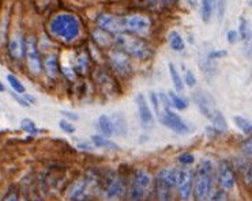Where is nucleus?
Returning a JSON list of instances; mask_svg holds the SVG:
<instances>
[{
  "mask_svg": "<svg viewBox=\"0 0 252 201\" xmlns=\"http://www.w3.org/2000/svg\"><path fill=\"white\" fill-rule=\"evenodd\" d=\"M49 33L63 42H72L81 34V21L74 14L59 12L49 21Z\"/></svg>",
  "mask_w": 252,
  "mask_h": 201,
  "instance_id": "f257e3e1",
  "label": "nucleus"
},
{
  "mask_svg": "<svg viewBox=\"0 0 252 201\" xmlns=\"http://www.w3.org/2000/svg\"><path fill=\"white\" fill-rule=\"evenodd\" d=\"M214 163L211 159H202L195 173L193 196L196 200H209L213 195Z\"/></svg>",
  "mask_w": 252,
  "mask_h": 201,
  "instance_id": "f03ea898",
  "label": "nucleus"
},
{
  "mask_svg": "<svg viewBox=\"0 0 252 201\" xmlns=\"http://www.w3.org/2000/svg\"><path fill=\"white\" fill-rule=\"evenodd\" d=\"M113 45L120 50H123L124 53H127L131 57H135V59L146 60L152 54L150 47L147 45L146 42L142 41L139 37L127 36L124 33L115 34Z\"/></svg>",
  "mask_w": 252,
  "mask_h": 201,
  "instance_id": "7ed1b4c3",
  "label": "nucleus"
},
{
  "mask_svg": "<svg viewBox=\"0 0 252 201\" xmlns=\"http://www.w3.org/2000/svg\"><path fill=\"white\" fill-rule=\"evenodd\" d=\"M177 170L176 167H166L157 174V196L161 200H169L172 197V189L177 182Z\"/></svg>",
  "mask_w": 252,
  "mask_h": 201,
  "instance_id": "20e7f679",
  "label": "nucleus"
},
{
  "mask_svg": "<svg viewBox=\"0 0 252 201\" xmlns=\"http://www.w3.org/2000/svg\"><path fill=\"white\" fill-rule=\"evenodd\" d=\"M124 29L136 37H146L152 31V21L146 15L134 14L124 18Z\"/></svg>",
  "mask_w": 252,
  "mask_h": 201,
  "instance_id": "39448f33",
  "label": "nucleus"
},
{
  "mask_svg": "<svg viewBox=\"0 0 252 201\" xmlns=\"http://www.w3.org/2000/svg\"><path fill=\"white\" fill-rule=\"evenodd\" d=\"M157 117L161 121V124L177 135H186L189 132V126H188L187 123L179 114L173 112L170 107H162Z\"/></svg>",
  "mask_w": 252,
  "mask_h": 201,
  "instance_id": "423d86ee",
  "label": "nucleus"
},
{
  "mask_svg": "<svg viewBox=\"0 0 252 201\" xmlns=\"http://www.w3.org/2000/svg\"><path fill=\"white\" fill-rule=\"evenodd\" d=\"M152 183V176L146 170H138L135 173L131 188H129V199L131 200H142L145 199L147 189Z\"/></svg>",
  "mask_w": 252,
  "mask_h": 201,
  "instance_id": "0eeeda50",
  "label": "nucleus"
},
{
  "mask_svg": "<svg viewBox=\"0 0 252 201\" xmlns=\"http://www.w3.org/2000/svg\"><path fill=\"white\" fill-rule=\"evenodd\" d=\"M25 56L28 61V67L33 74H40L42 71V61L38 53V47H37V40L34 37H28L25 40Z\"/></svg>",
  "mask_w": 252,
  "mask_h": 201,
  "instance_id": "6e6552de",
  "label": "nucleus"
},
{
  "mask_svg": "<svg viewBox=\"0 0 252 201\" xmlns=\"http://www.w3.org/2000/svg\"><path fill=\"white\" fill-rule=\"evenodd\" d=\"M192 172L187 167H182L177 170L176 188L183 200H188L192 193Z\"/></svg>",
  "mask_w": 252,
  "mask_h": 201,
  "instance_id": "1a4fd4ad",
  "label": "nucleus"
},
{
  "mask_svg": "<svg viewBox=\"0 0 252 201\" xmlns=\"http://www.w3.org/2000/svg\"><path fill=\"white\" fill-rule=\"evenodd\" d=\"M97 26L100 29L105 30L111 34H120V33H126L124 29V18H119L115 15H109V14H101L97 18Z\"/></svg>",
  "mask_w": 252,
  "mask_h": 201,
  "instance_id": "9d476101",
  "label": "nucleus"
},
{
  "mask_svg": "<svg viewBox=\"0 0 252 201\" xmlns=\"http://www.w3.org/2000/svg\"><path fill=\"white\" fill-rule=\"evenodd\" d=\"M109 61L112 68L120 75H127L131 72V61L128 59V54L124 53L120 49H113L109 52Z\"/></svg>",
  "mask_w": 252,
  "mask_h": 201,
  "instance_id": "9b49d317",
  "label": "nucleus"
},
{
  "mask_svg": "<svg viewBox=\"0 0 252 201\" xmlns=\"http://www.w3.org/2000/svg\"><path fill=\"white\" fill-rule=\"evenodd\" d=\"M192 98L195 100V105L198 106L199 112L205 116L206 119L210 120L213 117V114L218 110L216 105H214V100L209 94L203 93V91L195 93Z\"/></svg>",
  "mask_w": 252,
  "mask_h": 201,
  "instance_id": "f8f14e48",
  "label": "nucleus"
},
{
  "mask_svg": "<svg viewBox=\"0 0 252 201\" xmlns=\"http://www.w3.org/2000/svg\"><path fill=\"white\" fill-rule=\"evenodd\" d=\"M217 179L220 182V186L222 188L225 192L226 190H232L236 185L235 173L232 170V167L228 162H221L218 166L217 170Z\"/></svg>",
  "mask_w": 252,
  "mask_h": 201,
  "instance_id": "ddd939ff",
  "label": "nucleus"
},
{
  "mask_svg": "<svg viewBox=\"0 0 252 201\" xmlns=\"http://www.w3.org/2000/svg\"><path fill=\"white\" fill-rule=\"evenodd\" d=\"M136 102V107H138V114H139V119H141L142 126L143 128H152L154 125V116L149 103H147L146 98L143 94H138L135 98Z\"/></svg>",
  "mask_w": 252,
  "mask_h": 201,
  "instance_id": "4468645a",
  "label": "nucleus"
},
{
  "mask_svg": "<svg viewBox=\"0 0 252 201\" xmlns=\"http://www.w3.org/2000/svg\"><path fill=\"white\" fill-rule=\"evenodd\" d=\"M8 53L14 60H22L25 56V40L21 34L15 33L8 41Z\"/></svg>",
  "mask_w": 252,
  "mask_h": 201,
  "instance_id": "2eb2a0df",
  "label": "nucleus"
},
{
  "mask_svg": "<svg viewBox=\"0 0 252 201\" xmlns=\"http://www.w3.org/2000/svg\"><path fill=\"white\" fill-rule=\"evenodd\" d=\"M88 179L86 178H79L76 179L75 182L71 185V188L68 189V199L72 200H83L86 199V192H88Z\"/></svg>",
  "mask_w": 252,
  "mask_h": 201,
  "instance_id": "dca6fc26",
  "label": "nucleus"
},
{
  "mask_svg": "<svg viewBox=\"0 0 252 201\" xmlns=\"http://www.w3.org/2000/svg\"><path fill=\"white\" fill-rule=\"evenodd\" d=\"M126 193V186H124L122 178L113 177L108 183L105 192L106 199H119Z\"/></svg>",
  "mask_w": 252,
  "mask_h": 201,
  "instance_id": "f3484780",
  "label": "nucleus"
},
{
  "mask_svg": "<svg viewBox=\"0 0 252 201\" xmlns=\"http://www.w3.org/2000/svg\"><path fill=\"white\" fill-rule=\"evenodd\" d=\"M98 128H100L101 133L106 137H111L115 135V125H113V120L106 114H102L98 117Z\"/></svg>",
  "mask_w": 252,
  "mask_h": 201,
  "instance_id": "a211bd4d",
  "label": "nucleus"
},
{
  "mask_svg": "<svg viewBox=\"0 0 252 201\" xmlns=\"http://www.w3.org/2000/svg\"><path fill=\"white\" fill-rule=\"evenodd\" d=\"M44 68L47 71L48 76L49 77H56L59 75L60 68H59V61H58V56L56 54H49L44 63Z\"/></svg>",
  "mask_w": 252,
  "mask_h": 201,
  "instance_id": "6ab92c4d",
  "label": "nucleus"
},
{
  "mask_svg": "<svg viewBox=\"0 0 252 201\" xmlns=\"http://www.w3.org/2000/svg\"><path fill=\"white\" fill-rule=\"evenodd\" d=\"M168 41H169V47L172 50L175 52H183L184 48H186V44H184V40L183 37L177 33L176 30H172L168 36Z\"/></svg>",
  "mask_w": 252,
  "mask_h": 201,
  "instance_id": "aec40b11",
  "label": "nucleus"
},
{
  "mask_svg": "<svg viewBox=\"0 0 252 201\" xmlns=\"http://www.w3.org/2000/svg\"><path fill=\"white\" fill-rule=\"evenodd\" d=\"M93 40L101 47H109L113 45V37H111V33H108L105 30L98 29L93 33Z\"/></svg>",
  "mask_w": 252,
  "mask_h": 201,
  "instance_id": "412c9836",
  "label": "nucleus"
},
{
  "mask_svg": "<svg viewBox=\"0 0 252 201\" xmlns=\"http://www.w3.org/2000/svg\"><path fill=\"white\" fill-rule=\"evenodd\" d=\"M92 142L95 147L106 148V150H119V146L116 143L111 142L106 136H101V135H93L92 136Z\"/></svg>",
  "mask_w": 252,
  "mask_h": 201,
  "instance_id": "4be33fe9",
  "label": "nucleus"
},
{
  "mask_svg": "<svg viewBox=\"0 0 252 201\" xmlns=\"http://www.w3.org/2000/svg\"><path fill=\"white\" fill-rule=\"evenodd\" d=\"M168 68H169L170 79H172V82H173V86H175V89H176L177 93H182V91H184V80H183V77L180 76V74L177 72L175 64L169 63Z\"/></svg>",
  "mask_w": 252,
  "mask_h": 201,
  "instance_id": "5701e85b",
  "label": "nucleus"
},
{
  "mask_svg": "<svg viewBox=\"0 0 252 201\" xmlns=\"http://www.w3.org/2000/svg\"><path fill=\"white\" fill-rule=\"evenodd\" d=\"M168 97L170 100V105L177 109V110H186L188 107V100L186 98H183L182 95H179L175 91H169Z\"/></svg>",
  "mask_w": 252,
  "mask_h": 201,
  "instance_id": "b1692460",
  "label": "nucleus"
},
{
  "mask_svg": "<svg viewBox=\"0 0 252 201\" xmlns=\"http://www.w3.org/2000/svg\"><path fill=\"white\" fill-rule=\"evenodd\" d=\"M213 10H214L213 0H202V3H200V15H202V21L205 24L210 22L211 17H213Z\"/></svg>",
  "mask_w": 252,
  "mask_h": 201,
  "instance_id": "393cba45",
  "label": "nucleus"
},
{
  "mask_svg": "<svg viewBox=\"0 0 252 201\" xmlns=\"http://www.w3.org/2000/svg\"><path fill=\"white\" fill-rule=\"evenodd\" d=\"M239 37H240L241 41H250L252 38L251 27H250V24L246 18H240V29H239Z\"/></svg>",
  "mask_w": 252,
  "mask_h": 201,
  "instance_id": "a878e982",
  "label": "nucleus"
},
{
  "mask_svg": "<svg viewBox=\"0 0 252 201\" xmlns=\"http://www.w3.org/2000/svg\"><path fill=\"white\" fill-rule=\"evenodd\" d=\"M112 120H113V125H115V133H118L119 136H124L127 132V124L124 121L123 116L116 114L112 117Z\"/></svg>",
  "mask_w": 252,
  "mask_h": 201,
  "instance_id": "bb28decb",
  "label": "nucleus"
},
{
  "mask_svg": "<svg viewBox=\"0 0 252 201\" xmlns=\"http://www.w3.org/2000/svg\"><path fill=\"white\" fill-rule=\"evenodd\" d=\"M235 124L237 125V128L243 132V133H246V135H250L252 133V123L251 121H248L244 117H241V116H236L235 119Z\"/></svg>",
  "mask_w": 252,
  "mask_h": 201,
  "instance_id": "cd10ccee",
  "label": "nucleus"
},
{
  "mask_svg": "<svg viewBox=\"0 0 252 201\" xmlns=\"http://www.w3.org/2000/svg\"><path fill=\"white\" fill-rule=\"evenodd\" d=\"M7 80L10 83L11 89L14 90L17 94H25V93H26V89H25L24 84L21 83V80H19L17 76H14L12 74H8V75H7Z\"/></svg>",
  "mask_w": 252,
  "mask_h": 201,
  "instance_id": "c85d7f7f",
  "label": "nucleus"
},
{
  "mask_svg": "<svg viewBox=\"0 0 252 201\" xmlns=\"http://www.w3.org/2000/svg\"><path fill=\"white\" fill-rule=\"evenodd\" d=\"M21 126H22V129L25 132H28L30 135H35V133H38V129H37V126H35L34 121L30 119H24L21 121Z\"/></svg>",
  "mask_w": 252,
  "mask_h": 201,
  "instance_id": "c756f323",
  "label": "nucleus"
},
{
  "mask_svg": "<svg viewBox=\"0 0 252 201\" xmlns=\"http://www.w3.org/2000/svg\"><path fill=\"white\" fill-rule=\"evenodd\" d=\"M213 4H214V8L217 10L218 18L221 21L225 14V8H226V0H213Z\"/></svg>",
  "mask_w": 252,
  "mask_h": 201,
  "instance_id": "7c9ffc66",
  "label": "nucleus"
},
{
  "mask_svg": "<svg viewBox=\"0 0 252 201\" xmlns=\"http://www.w3.org/2000/svg\"><path fill=\"white\" fill-rule=\"evenodd\" d=\"M241 170H243V176H244V181L248 183V186H251L252 188V165H244L241 167Z\"/></svg>",
  "mask_w": 252,
  "mask_h": 201,
  "instance_id": "2f4dec72",
  "label": "nucleus"
},
{
  "mask_svg": "<svg viewBox=\"0 0 252 201\" xmlns=\"http://www.w3.org/2000/svg\"><path fill=\"white\" fill-rule=\"evenodd\" d=\"M179 162L182 163L183 166H189L192 165L193 160H195V156L192 154H189V152H184V154L179 155Z\"/></svg>",
  "mask_w": 252,
  "mask_h": 201,
  "instance_id": "473e14b6",
  "label": "nucleus"
},
{
  "mask_svg": "<svg viewBox=\"0 0 252 201\" xmlns=\"http://www.w3.org/2000/svg\"><path fill=\"white\" fill-rule=\"evenodd\" d=\"M59 126H60V129L62 130H64L65 133H74L75 132V126L72 124H70L67 120H62L59 123Z\"/></svg>",
  "mask_w": 252,
  "mask_h": 201,
  "instance_id": "72a5a7b5",
  "label": "nucleus"
},
{
  "mask_svg": "<svg viewBox=\"0 0 252 201\" xmlns=\"http://www.w3.org/2000/svg\"><path fill=\"white\" fill-rule=\"evenodd\" d=\"M184 83L187 84V86H189V87H195L196 86V77H195V75L192 74V71H187L186 72V76H184Z\"/></svg>",
  "mask_w": 252,
  "mask_h": 201,
  "instance_id": "f704fd0d",
  "label": "nucleus"
},
{
  "mask_svg": "<svg viewBox=\"0 0 252 201\" xmlns=\"http://www.w3.org/2000/svg\"><path fill=\"white\" fill-rule=\"evenodd\" d=\"M241 151H243L247 156H252V137L247 139L246 142L241 144Z\"/></svg>",
  "mask_w": 252,
  "mask_h": 201,
  "instance_id": "c9c22d12",
  "label": "nucleus"
},
{
  "mask_svg": "<svg viewBox=\"0 0 252 201\" xmlns=\"http://www.w3.org/2000/svg\"><path fill=\"white\" fill-rule=\"evenodd\" d=\"M150 100H152V105L154 107V110H156V114L158 116L159 112H161V109H159V100H158V94H156V93H150Z\"/></svg>",
  "mask_w": 252,
  "mask_h": 201,
  "instance_id": "e433bc0d",
  "label": "nucleus"
},
{
  "mask_svg": "<svg viewBox=\"0 0 252 201\" xmlns=\"http://www.w3.org/2000/svg\"><path fill=\"white\" fill-rule=\"evenodd\" d=\"M228 54V52L226 50H213L211 53H209V59L210 60H217V59H222V57H225Z\"/></svg>",
  "mask_w": 252,
  "mask_h": 201,
  "instance_id": "4c0bfd02",
  "label": "nucleus"
},
{
  "mask_svg": "<svg viewBox=\"0 0 252 201\" xmlns=\"http://www.w3.org/2000/svg\"><path fill=\"white\" fill-rule=\"evenodd\" d=\"M226 38H228L229 44H236L237 40H239V31H236V30H229L228 34H226Z\"/></svg>",
  "mask_w": 252,
  "mask_h": 201,
  "instance_id": "58836bf2",
  "label": "nucleus"
},
{
  "mask_svg": "<svg viewBox=\"0 0 252 201\" xmlns=\"http://www.w3.org/2000/svg\"><path fill=\"white\" fill-rule=\"evenodd\" d=\"M11 95H12V98L17 100V102H18V103H19V105H21V106H24V107H29L30 106L29 103L26 102V100H25L24 97H19V94H17L15 91H14V93H12Z\"/></svg>",
  "mask_w": 252,
  "mask_h": 201,
  "instance_id": "ea45409f",
  "label": "nucleus"
},
{
  "mask_svg": "<svg viewBox=\"0 0 252 201\" xmlns=\"http://www.w3.org/2000/svg\"><path fill=\"white\" fill-rule=\"evenodd\" d=\"M211 200H225V190H218L214 195H211Z\"/></svg>",
  "mask_w": 252,
  "mask_h": 201,
  "instance_id": "a19ab883",
  "label": "nucleus"
},
{
  "mask_svg": "<svg viewBox=\"0 0 252 201\" xmlns=\"http://www.w3.org/2000/svg\"><path fill=\"white\" fill-rule=\"evenodd\" d=\"M62 114H63L64 117H67L68 120H72V121L79 120V116H78V114H75V113H71V112H67V110H63V112H62Z\"/></svg>",
  "mask_w": 252,
  "mask_h": 201,
  "instance_id": "79ce46f5",
  "label": "nucleus"
},
{
  "mask_svg": "<svg viewBox=\"0 0 252 201\" xmlns=\"http://www.w3.org/2000/svg\"><path fill=\"white\" fill-rule=\"evenodd\" d=\"M246 44V53L247 56L250 57V59H252V38L250 40V41L244 42Z\"/></svg>",
  "mask_w": 252,
  "mask_h": 201,
  "instance_id": "37998d69",
  "label": "nucleus"
},
{
  "mask_svg": "<svg viewBox=\"0 0 252 201\" xmlns=\"http://www.w3.org/2000/svg\"><path fill=\"white\" fill-rule=\"evenodd\" d=\"M22 95H24V98H25V100H26V102H28L29 105H34V103H35V98H34V97H33V95L26 94V93H25V94H22Z\"/></svg>",
  "mask_w": 252,
  "mask_h": 201,
  "instance_id": "c03bdc74",
  "label": "nucleus"
},
{
  "mask_svg": "<svg viewBox=\"0 0 252 201\" xmlns=\"http://www.w3.org/2000/svg\"><path fill=\"white\" fill-rule=\"evenodd\" d=\"M176 0H161V3H164L165 6H169V4H172V3H175Z\"/></svg>",
  "mask_w": 252,
  "mask_h": 201,
  "instance_id": "a18cd8bd",
  "label": "nucleus"
},
{
  "mask_svg": "<svg viewBox=\"0 0 252 201\" xmlns=\"http://www.w3.org/2000/svg\"><path fill=\"white\" fill-rule=\"evenodd\" d=\"M89 144H86V143H81V144H79V148H82V150H92V147H88Z\"/></svg>",
  "mask_w": 252,
  "mask_h": 201,
  "instance_id": "49530a36",
  "label": "nucleus"
},
{
  "mask_svg": "<svg viewBox=\"0 0 252 201\" xmlns=\"http://www.w3.org/2000/svg\"><path fill=\"white\" fill-rule=\"evenodd\" d=\"M4 90H6V89H4V84H3V83L0 82V93H3Z\"/></svg>",
  "mask_w": 252,
  "mask_h": 201,
  "instance_id": "de8ad7c7",
  "label": "nucleus"
},
{
  "mask_svg": "<svg viewBox=\"0 0 252 201\" xmlns=\"http://www.w3.org/2000/svg\"><path fill=\"white\" fill-rule=\"evenodd\" d=\"M248 4H250V6L252 7V0H248Z\"/></svg>",
  "mask_w": 252,
  "mask_h": 201,
  "instance_id": "09e8293b",
  "label": "nucleus"
}]
</instances>
